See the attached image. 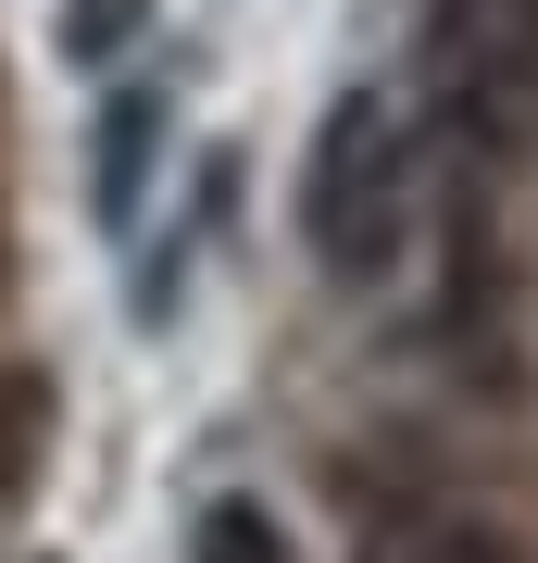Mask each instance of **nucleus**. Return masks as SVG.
Wrapping results in <instances>:
<instances>
[{
	"label": "nucleus",
	"instance_id": "1",
	"mask_svg": "<svg viewBox=\"0 0 538 563\" xmlns=\"http://www.w3.org/2000/svg\"><path fill=\"white\" fill-rule=\"evenodd\" d=\"M300 239H314L326 276H388L400 239H414V125H400L388 88H339L300 151Z\"/></svg>",
	"mask_w": 538,
	"mask_h": 563
},
{
	"label": "nucleus",
	"instance_id": "2",
	"mask_svg": "<svg viewBox=\"0 0 538 563\" xmlns=\"http://www.w3.org/2000/svg\"><path fill=\"white\" fill-rule=\"evenodd\" d=\"M426 63L451 125H476L488 151H538V0H426Z\"/></svg>",
	"mask_w": 538,
	"mask_h": 563
},
{
	"label": "nucleus",
	"instance_id": "3",
	"mask_svg": "<svg viewBox=\"0 0 538 563\" xmlns=\"http://www.w3.org/2000/svg\"><path fill=\"white\" fill-rule=\"evenodd\" d=\"M151 151H163V101H151V88H125V101L100 113V139H88V163H100V176H88L100 225H125V213H139V188H151Z\"/></svg>",
	"mask_w": 538,
	"mask_h": 563
},
{
	"label": "nucleus",
	"instance_id": "4",
	"mask_svg": "<svg viewBox=\"0 0 538 563\" xmlns=\"http://www.w3.org/2000/svg\"><path fill=\"white\" fill-rule=\"evenodd\" d=\"M188 563H288V526L251 501V488H226V501H200L188 526Z\"/></svg>",
	"mask_w": 538,
	"mask_h": 563
},
{
	"label": "nucleus",
	"instance_id": "5",
	"mask_svg": "<svg viewBox=\"0 0 538 563\" xmlns=\"http://www.w3.org/2000/svg\"><path fill=\"white\" fill-rule=\"evenodd\" d=\"M151 13H163V0H63V63H88V76L125 63V51L151 38Z\"/></svg>",
	"mask_w": 538,
	"mask_h": 563
},
{
	"label": "nucleus",
	"instance_id": "6",
	"mask_svg": "<svg viewBox=\"0 0 538 563\" xmlns=\"http://www.w3.org/2000/svg\"><path fill=\"white\" fill-rule=\"evenodd\" d=\"M363 563H526V551H501L488 526H388Z\"/></svg>",
	"mask_w": 538,
	"mask_h": 563
}]
</instances>
